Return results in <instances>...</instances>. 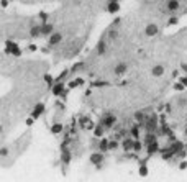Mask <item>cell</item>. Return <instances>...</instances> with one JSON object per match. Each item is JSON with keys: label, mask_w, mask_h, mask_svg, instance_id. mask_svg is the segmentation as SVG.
Wrapping results in <instances>:
<instances>
[{"label": "cell", "mask_w": 187, "mask_h": 182, "mask_svg": "<svg viewBox=\"0 0 187 182\" xmlns=\"http://www.w3.org/2000/svg\"><path fill=\"white\" fill-rule=\"evenodd\" d=\"M115 121H116V116L112 115V113H108V115H105L103 118H102V127H103V128H110Z\"/></svg>", "instance_id": "obj_1"}, {"label": "cell", "mask_w": 187, "mask_h": 182, "mask_svg": "<svg viewBox=\"0 0 187 182\" xmlns=\"http://www.w3.org/2000/svg\"><path fill=\"white\" fill-rule=\"evenodd\" d=\"M61 41H62V35H61V33H53V35L49 36V44L51 46L58 44V43H61Z\"/></svg>", "instance_id": "obj_2"}, {"label": "cell", "mask_w": 187, "mask_h": 182, "mask_svg": "<svg viewBox=\"0 0 187 182\" xmlns=\"http://www.w3.org/2000/svg\"><path fill=\"white\" fill-rule=\"evenodd\" d=\"M90 162L99 166L100 162H103V154H102V153H95V154H92V156H90Z\"/></svg>", "instance_id": "obj_3"}, {"label": "cell", "mask_w": 187, "mask_h": 182, "mask_svg": "<svg viewBox=\"0 0 187 182\" xmlns=\"http://www.w3.org/2000/svg\"><path fill=\"white\" fill-rule=\"evenodd\" d=\"M151 74H153V76H154V77H161L162 74H164V67H162L161 64H156V66L153 67Z\"/></svg>", "instance_id": "obj_4"}, {"label": "cell", "mask_w": 187, "mask_h": 182, "mask_svg": "<svg viewBox=\"0 0 187 182\" xmlns=\"http://www.w3.org/2000/svg\"><path fill=\"white\" fill-rule=\"evenodd\" d=\"M156 33H158V26L156 25H153V23H151V25L146 26V35L148 36H154Z\"/></svg>", "instance_id": "obj_5"}, {"label": "cell", "mask_w": 187, "mask_h": 182, "mask_svg": "<svg viewBox=\"0 0 187 182\" xmlns=\"http://www.w3.org/2000/svg\"><path fill=\"white\" fill-rule=\"evenodd\" d=\"M43 108H45V107H43V103H40V105H36V107H35V110H33V118H38V116L41 115V112H43Z\"/></svg>", "instance_id": "obj_6"}, {"label": "cell", "mask_w": 187, "mask_h": 182, "mask_svg": "<svg viewBox=\"0 0 187 182\" xmlns=\"http://www.w3.org/2000/svg\"><path fill=\"white\" fill-rule=\"evenodd\" d=\"M61 90H62V84H59V86H56L54 87V90H53V94H56V95H59Z\"/></svg>", "instance_id": "obj_7"}, {"label": "cell", "mask_w": 187, "mask_h": 182, "mask_svg": "<svg viewBox=\"0 0 187 182\" xmlns=\"http://www.w3.org/2000/svg\"><path fill=\"white\" fill-rule=\"evenodd\" d=\"M105 131V130H103V127H97L95 128V135L97 136H102V133Z\"/></svg>", "instance_id": "obj_8"}, {"label": "cell", "mask_w": 187, "mask_h": 182, "mask_svg": "<svg viewBox=\"0 0 187 182\" xmlns=\"http://www.w3.org/2000/svg\"><path fill=\"white\" fill-rule=\"evenodd\" d=\"M61 130H62V127H61V125H54V127H53V133H59Z\"/></svg>", "instance_id": "obj_9"}, {"label": "cell", "mask_w": 187, "mask_h": 182, "mask_svg": "<svg viewBox=\"0 0 187 182\" xmlns=\"http://www.w3.org/2000/svg\"><path fill=\"white\" fill-rule=\"evenodd\" d=\"M140 174H141V176H146V174H148V171H146V166H143V167H141V171H140Z\"/></svg>", "instance_id": "obj_10"}, {"label": "cell", "mask_w": 187, "mask_h": 182, "mask_svg": "<svg viewBox=\"0 0 187 182\" xmlns=\"http://www.w3.org/2000/svg\"><path fill=\"white\" fill-rule=\"evenodd\" d=\"M186 135H187V128H186Z\"/></svg>", "instance_id": "obj_11"}]
</instances>
